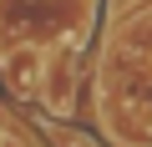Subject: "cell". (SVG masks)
<instances>
[{
    "mask_svg": "<svg viewBox=\"0 0 152 147\" xmlns=\"http://www.w3.org/2000/svg\"><path fill=\"white\" fill-rule=\"evenodd\" d=\"M76 61H81V51H51L46 56V81H41V107L51 117H71L76 107Z\"/></svg>",
    "mask_w": 152,
    "mask_h": 147,
    "instance_id": "1",
    "label": "cell"
},
{
    "mask_svg": "<svg viewBox=\"0 0 152 147\" xmlns=\"http://www.w3.org/2000/svg\"><path fill=\"white\" fill-rule=\"evenodd\" d=\"M0 76H5V91H15L20 102H36L41 97V81H46V51H5L0 56Z\"/></svg>",
    "mask_w": 152,
    "mask_h": 147,
    "instance_id": "2",
    "label": "cell"
}]
</instances>
